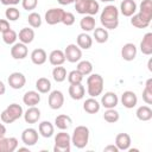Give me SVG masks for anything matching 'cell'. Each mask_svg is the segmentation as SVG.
I'll use <instances>...</instances> for the list:
<instances>
[{
  "label": "cell",
  "instance_id": "ab89813d",
  "mask_svg": "<svg viewBox=\"0 0 152 152\" xmlns=\"http://www.w3.org/2000/svg\"><path fill=\"white\" fill-rule=\"evenodd\" d=\"M17 39H18V33L12 28H10L8 31L2 33V40L7 45H13Z\"/></svg>",
  "mask_w": 152,
  "mask_h": 152
},
{
  "label": "cell",
  "instance_id": "3957f363",
  "mask_svg": "<svg viewBox=\"0 0 152 152\" xmlns=\"http://www.w3.org/2000/svg\"><path fill=\"white\" fill-rule=\"evenodd\" d=\"M89 135H90V132L87 126H83V125L77 126L72 132L71 144L76 148H84L89 142Z\"/></svg>",
  "mask_w": 152,
  "mask_h": 152
},
{
  "label": "cell",
  "instance_id": "bcb514c9",
  "mask_svg": "<svg viewBox=\"0 0 152 152\" xmlns=\"http://www.w3.org/2000/svg\"><path fill=\"white\" fill-rule=\"evenodd\" d=\"M10 28H11V26H10L8 20L7 19H0V32L4 33L6 31H8Z\"/></svg>",
  "mask_w": 152,
  "mask_h": 152
},
{
  "label": "cell",
  "instance_id": "8992f818",
  "mask_svg": "<svg viewBox=\"0 0 152 152\" xmlns=\"http://www.w3.org/2000/svg\"><path fill=\"white\" fill-rule=\"evenodd\" d=\"M71 146V137L65 131H61L55 137V146L53 152H70Z\"/></svg>",
  "mask_w": 152,
  "mask_h": 152
},
{
  "label": "cell",
  "instance_id": "277c9868",
  "mask_svg": "<svg viewBox=\"0 0 152 152\" xmlns=\"http://www.w3.org/2000/svg\"><path fill=\"white\" fill-rule=\"evenodd\" d=\"M23 114H24V110H23V107L20 104H18V103H11L10 106H7L2 110L0 118H1V121L4 124H12L15 120L20 119L23 116Z\"/></svg>",
  "mask_w": 152,
  "mask_h": 152
},
{
  "label": "cell",
  "instance_id": "836d02e7",
  "mask_svg": "<svg viewBox=\"0 0 152 152\" xmlns=\"http://www.w3.org/2000/svg\"><path fill=\"white\" fill-rule=\"evenodd\" d=\"M139 13L145 18L152 20V1L151 0H142L139 6Z\"/></svg>",
  "mask_w": 152,
  "mask_h": 152
},
{
  "label": "cell",
  "instance_id": "c3c4849f",
  "mask_svg": "<svg viewBox=\"0 0 152 152\" xmlns=\"http://www.w3.org/2000/svg\"><path fill=\"white\" fill-rule=\"evenodd\" d=\"M104 152H119V148L115 146V145H107L104 148H103Z\"/></svg>",
  "mask_w": 152,
  "mask_h": 152
},
{
  "label": "cell",
  "instance_id": "603a6c76",
  "mask_svg": "<svg viewBox=\"0 0 152 152\" xmlns=\"http://www.w3.org/2000/svg\"><path fill=\"white\" fill-rule=\"evenodd\" d=\"M46 59H48V55H46V52H45L44 49L38 48V49H34V50L31 52V61H32V63L36 64V65H42V64H44V63L46 62Z\"/></svg>",
  "mask_w": 152,
  "mask_h": 152
},
{
  "label": "cell",
  "instance_id": "ffe728a7",
  "mask_svg": "<svg viewBox=\"0 0 152 152\" xmlns=\"http://www.w3.org/2000/svg\"><path fill=\"white\" fill-rule=\"evenodd\" d=\"M23 116L27 124H36L40 119V110L36 106H32L27 108V110L23 114Z\"/></svg>",
  "mask_w": 152,
  "mask_h": 152
},
{
  "label": "cell",
  "instance_id": "681fc988",
  "mask_svg": "<svg viewBox=\"0 0 152 152\" xmlns=\"http://www.w3.org/2000/svg\"><path fill=\"white\" fill-rule=\"evenodd\" d=\"M57 1H58V2L61 4V5H63V6H64V5H70V4H75V1H76V0H57Z\"/></svg>",
  "mask_w": 152,
  "mask_h": 152
},
{
  "label": "cell",
  "instance_id": "4316f807",
  "mask_svg": "<svg viewBox=\"0 0 152 152\" xmlns=\"http://www.w3.org/2000/svg\"><path fill=\"white\" fill-rule=\"evenodd\" d=\"M140 51L146 56L152 55V33L151 32H147L142 37V40L140 42Z\"/></svg>",
  "mask_w": 152,
  "mask_h": 152
},
{
  "label": "cell",
  "instance_id": "7402d4cb",
  "mask_svg": "<svg viewBox=\"0 0 152 152\" xmlns=\"http://www.w3.org/2000/svg\"><path fill=\"white\" fill-rule=\"evenodd\" d=\"M131 24L137 27V28H146L148 27V25L151 24V20L145 18L144 15H141L139 12L138 13H134L132 17H131Z\"/></svg>",
  "mask_w": 152,
  "mask_h": 152
},
{
  "label": "cell",
  "instance_id": "484cf974",
  "mask_svg": "<svg viewBox=\"0 0 152 152\" xmlns=\"http://www.w3.org/2000/svg\"><path fill=\"white\" fill-rule=\"evenodd\" d=\"M18 38H19V42L20 43H24V44H30L33 42L34 39V31L33 28L31 27H24L19 31L18 33Z\"/></svg>",
  "mask_w": 152,
  "mask_h": 152
},
{
  "label": "cell",
  "instance_id": "7bdbcfd3",
  "mask_svg": "<svg viewBox=\"0 0 152 152\" xmlns=\"http://www.w3.org/2000/svg\"><path fill=\"white\" fill-rule=\"evenodd\" d=\"M68 81L70 84H77V83H82L83 81V75L76 69V70H72L70 71L68 75Z\"/></svg>",
  "mask_w": 152,
  "mask_h": 152
},
{
  "label": "cell",
  "instance_id": "e575fe53",
  "mask_svg": "<svg viewBox=\"0 0 152 152\" xmlns=\"http://www.w3.org/2000/svg\"><path fill=\"white\" fill-rule=\"evenodd\" d=\"M93 31H94V38H95V40L97 43L103 44V43H106L108 40L109 33L104 27H95Z\"/></svg>",
  "mask_w": 152,
  "mask_h": 152
},
{
  "label": "cell",
  "instance_id": "60d3db41",
  "mask_svg": "<svg viewBox=\"0 0 152 152\" xmlns=\"http://www.w3.org/2000/svg\"><path fill=\"white\" fill-rule=\"evenodd\" d=\"M119 118H120L119 112L115 110L114 108H108V109L103 113V119H104V121H107V122H109V124L116 122V121L119 120Z\"/></svg>",
  "mask_w": 152,
  "mask_h": 152
},
{
  "label": "cell",
  "instance_id": "7dc6e473",
  "mask_svg": "<svg viewBox=\"0 0 152 152\" xmlns=\"http://www.w3.org/2000/svg\"><path fill=\"white\" fill-rule=\"evenodd\" d=\"M21 0H0V2L5 6H14V5H18Z\"/></svg>",
  "mask_w": 152,
  "mask_h": 152
},
{
  "label": "cell",
  "instance_id": "4dcf8cb0",
  "mask_svg": "<svg viewBox=\"0 0 152 152\" xmlns=\"http://www.w3.org/2000/svg\"><path fill=\"white\" fill-rule=\"evenodd\" d=\"M95 18L94 15H84L80 21V27L84 32H90L95 28Z\"/></svg>",
  "mask_w": 152,
  "mask_h": 152
},
{
  "label": "cell",
  "instance_id": "816d5d0a",
  "mask_svg": "<svg viewBox=\"0 0 152 152\" xmlns=\"http://www.w3.org/2000/svg\"><path fill=\"white\" fill-rule=\"evenodd\" d=\"M6 134V127L4 124H0V135H5Z\"/></svg>",
  "mask_w": 152,
  "mask_h": 152
},
{
  "label": "cell",
  "instance_id": "9c48e42d",
  "mask_svg": "<svg viewBox=\"0 0 152 152\" xmlns=\"http://www.w3.org/2000/svg\"><path fill=\"white\" fill-rule=\"evenodd\" d=\"M48 103L51 109H59L64 104V95L61 90H52L48 97Z\"/></svg>",
  "mask_w": 152,
  "mask_h": 152
},
{
  "label": "cell",
  "instance_id": "30bf717a",
  "mask_svg": "<svg viewBox=\"0 0 152 152\" xmlns=\"http://www.w3.org/2000/svg\"><path fill=\"white\" fill-rule=\"evenodd\" d=\"M18 148V139L14 137L6 138L0 135V152H14Z\"/></svg>",
  "mask_w": 152,
  "mask_h": 152
},
{
  "label": "cell",
  "instance_id": "74e56055",
  "mask_svg": "<svg viewBox=\"0 0 152 152\" xmlns=\"http://www.w3.org/2000/svg\"><path fill=\"white\" fill-rule=\"evenodd\" d=\"M83 76H88L93 71V64L89 61H78L77 68H76Z\"/></svg>",
  "mask_w": 152,
  "mask_h": 152
},
{
  "label": "cell",
  "instance_id": "e0dca14e",
  "mask_svg": "<svg viewBox=\"0 0 152 152\" xmlns=\"http://www.w3.org/2000/svg\"><path fill=\"white\" fill-rule=\"evenodd\" d=\"M137 46L133 43H126L121 49V57L124 58V61L131 62L137 57Z\"/></svg>",
  "mask_w": 152,
  "mask_h": 152
},
{
  "label": "cell",
  "instance_id": "11a10c76",
  "mask_svg": "<svg viewBox=\"0 0 152 152\" xmlns=\"http://www.w3.org/2000/svg\"><path fill=\"white\" fill-rule=\"evenodd\" d=\"M102 2H112V1H115V0H101Z\"/></svg>",
  "mask_w": 152,
  "mask_h": 152
},
{
  "label": "cell",
  "instance_id": "db71d44e",
  "mask_svg": "<svg viewBox=\"0 0 152 152\" xmlns=\"http://www.w3.org/2000/svg\"><path fill=\"white\" fill-rule=\"evenodd\" d=\"M19 151H28V147H19Z\"/></svg>",
  "mask_w": 152,
  "mask_h": 152
},
{
  "label": "cell",
  "instance_id": "d6a6232c",
  "mask_svg": "<svg viewBox=\"0 0 152 152\" xmlns=\"http://www.w3.org/2000/svg\"><path fill=\"white\" fill-rule=\"evenodd\" d=\"M135 115L140 121H148L152 119V109L148 106H140L137 109Z\"/></svg>",
  "mask_w": 152,
  "mask_h": 152
},
{
  "label": "cell",
  "instance_id": "ba28073f",
  "mask_svg": "<svg viewBox=\"0 0 152 152\" xmlns=\"http://www.w3.org/2000/svg\"><path fill=\"white\" fill-rule=\"evenodd\" d=\"M64 12H65L64 10L58 8V7L57 8H50L46 11L44 19H45L46 24H49V25L59 24V23H62V18H63Z\"/></svg>",
  "mask_w": 152,
  "mask_h": 152
},
{
  "label": "cell",
  "instance_id": "f1b7e54d",
  "mask_svg": "<svg viewBox=\"0 0 152 152\" xmlns=\"http://www.w3.org/2000/svg\"><path fill=\"white\" fill-rule=\"evenodd\" d=\"M76 43H77V46H78L80 49L88 50V49H90L91 45H93V38H91L88 33L82 32V33H80V34L77 36Z\"/></svg>",
  "mask_w": 152,
  "mask_h": 152
},
{
  "label": "cell",
  "instance_id": "8d00e7d4",
  "mask_svg": "<svg viewBox=\"0 0 152 152\" xmlns=\"http://www.w3.org/2000/svg\"><path fill=\"white\" fill-rule=\"evenodd\" d=\"M142 100L146 104H152V78H148L145 83V88L142 90Z\"/></svg>",
  "mask_w": 152,
  "mask_h": 152
},
{
  "label": "cell",
  "instance_id": "cb8c5ba5",
  "mask_svg": "<svg viewBox=\"0 0 152 152\" xmlns=\"http://www.w3.org/2000/svg\"><path fill=\"white\" fill-rule=\"evenodd\" d=\"M49 62L51 65H62L64 62H65V55H64V51L59 50V49H56V50H52L49 55Z\"/></svg>",
  "mask_w": 152,
  "mask_h": 152
},
{
  "label": "cell",
  "instance_id": "f546056e",
  "mask_svg": "<svg viewBox=\"0 0 152 152\" xmlns=\"http://www.w3.org/2000/svg\"><path fill=\"white\" fill-rule=\"evenodd\" d=\"M38 132L44 138H50L55 133V126L50 121H42L38 126Z\"/></svg>",
  "mask_w": 152,
  "mask_h": 152
},
{
  "label": "cell",
  "instance_id": "4fadbf2b",
  "mask_svg": "<svg viewBox=\"0 0 152 152\" xmlns=\"http://www.w3.org/2000/svg\"><path fill=\"white\" fill-rule=\"evenodd\" d=\"M27 53H28V50H27V46L26 44L24 43H14L11 48V56L14 58V59H24L27 57Z\"/></svg>",
  "mask_w": 152,
  "mask_h": 152
},
{
  "label": "cell",
  "instance_id": "f5cc1de1",
  "mask_svg": "<svg viewBox=\"0 0 152 152\" xmlns=\"http://www.w3.org/2000/svg\"><path fill=\"white\" fill-rule=\"evenodd\" d=\"M147 69H148L150 71H152V58H150L148 62H147Z\"/></svg>",
  "mask_w": 152,
  "mask_h": 152
},
{
  "label": "cell",
  "instance_id": "83f0119b",
  "mask_svg": "<svg viewBox=\"0 0 152 152\" xmlns=\"http://www.w3.org/2000/svg\"><path fill=\"white\" fill-rule=\"evenodd\" d=\"M72 124V120L69 115L66 114H61V115H57L56 119H55V126L61 129V131H65L68 129Z\"/></svg>",
  "mask_w": 152,
  "mask_h": 152
},
{
  "label": "cell",
  "instance_id": "ee69618b",
  "mask_svg": "<svg viewBox=\"0 0 152 152\" xmlns=\"http://www.w3.org/2000/svg\"><path fill=\"white\" fill-rule=\"evenodd\" d=\"M62 23L65 26H71L75 23V15L71 12H64L63 18H62Z\"/></svg>",
  "mask_w": 152,
  "mask_h": 152
},
{
  "label": "cell",
  "instance_id": "52a82bcc",
  "mask_svg": "<svg viewBox=\"0 0 152 152\" xmlns=\"http://www.w3.org/2000/svg\"><path fill=\"white\" fill-rule=\"evenodd\" d=\"M64 55L65 61L70 63H76L82 58V49H80L76 44H69L64 50Z\"/></svg>",
  "mask_w": 152,
  "mask_h": 152
},
{
  "label": "cell",
  "instance_id": "9a60e30c",
  "mask_svg": "<svg viewBox=\"0 0 152 152\" xmlns=\"http://www.w3.org/2000/svg\"><path fill=\"white\" fill-rule=\"evenodd\" d=\"M121 103L125 108H134L138 103V97L135 95L134 91H131V90H126L122 93L121 95Z\"/></svg>",
  "mask_w": 152,
  "mask_h": 152
},
{
  "label": "cell",
  "instance_id": "b9f144b4",
  "mask_svg": "<svg viewBox=\"0 0 152 152\" xmlns=\"http://www.w3.org/2000/svg\"><path fill=\"white\" fill-rule=\"evenodd\" d=\"M5 17L7 20L10 21H15L20 18V12L17 7H13V6H10L6 11H5Z\"/></svg>",
  "mask_w": 152,
  "mask_h": 152
},
{
  "label": "cell",
  "instance_id": "5b68a950",
  "mask_svg": "<svg viewBox=\"0 0 152 152\" xmlns=\"http://www.w3.org/2000/svg\"><path fill=\"white\" fill-rule=\"evenodd\" d=\"M75 10L78 14L95 15L100 10V5L96 0H76Z\"/></svg>",
  "mask_w": 152,
  "mask_h": 152
},
{
  "label": "cell",
  "instance_id": "8fae6325",
  "mask_svg": "<svg viewBox=\"0 0 152 152\" xmlns=\"http://www.w3.org/2000/svg\"><path fill=\"white\" fill-rule=\"evenodd\" d=\"M38 131L30 127V128H25L21 133V141L26 145V146H33L37 144L38 141Z\"/></svg>",
  "mask_w": 152,
  "mask_h": 152
},
{
  "label": "cell",
  "instance_id": "d4e9b609",
  "mask_svg": "<svg viewBox=\"0 0 152 152\" xmlns=\"http://www.w3.org/2000/svg\"><path fill=\"white\" fill-rule=\"evenodd\" d=\"M101 108V103L95 97H89L83 103V109L88 114H96Z\"/></svg>",
  "mask_w": 152,
  "mask_h": 152
},
{
  "label": "cell",
  "instance_id": "ac0fdd59",
  "mask_svg": "<svg viewBox=\"0 0 152 152\" xmlns=\"http://www.w3.org/2000/svg\"><path fill=\"white\" fill-rule=\"evenodd\" d=\"M40 93L36 91V90H28L24 94L23 96V102L24 104H26L27 107H32V106H37L40 102Z\"/></svg>",
  "mask_w": 152,
  "mask_h": 152
},
{
  "label": "cell",
  "instance_id": "44dd1931",
  "mask_svg": "<svg viewBox=\"0 0 152 152\" xmlns=\"http://www.w3.org/2000/svg\"><path fill=\"white\" fill-rule=\"evenodd\" d=\"M69 95L72 100H82L86 94V88L82 86V83H77V84H70L69 87Z\"/></svg>",
  "mask_w": 152,
  "mask_h": 152
},
{
  "label": "cell",
  "instance_id": "f6af8a7d",
  "mask_svg": "<svg viewBox=\"0 0 152 152\" xmlns=\"http://www.w3.org/2000/svg\"><path fill=\"white\" fill-rule=\"evenodd\" d=\"M38 0H21V6L26 11H32L37 7Z\"/></svg>",
  "mask_w": 152,
  "mask_h": 152
},
{
  "label": "cell",
  "instance_id": "2e32d148",
  "mask_svg": "<svg viewBox=\"0 0 152 152\" xmlns=\"http://www.w3.org/2000/svg\"><path fill=\"white\" fill-rule=\"evenodd\" d=\"M137 4L134 0H122L120 4V13L124 17H132L134 13H137Z\"/></svg>",
  "mask_w": 152,
  "mask_h": 152
},
{
  "label": "cell",
  "instance_id": "f35d334b",
  "mask_svg": "<svg viewBox=\"0 0 152 152\" xmlns=\"http://www.w3.org/2000/svg\"><path fill=\"white\" fill-rule=\"evenodd\" d=\"M27 21H28V25L32 28H38L42 25V17L37 12H31L27 17Z\"/></svg>",
  "mask_w": 152,
  "mask_h": 152
},
{
  "label": "cell",
  "instance_id": "d6986e66",
  "mask_svg": "<svg viewBox=\"0 0 152 152\" xmlns=\"http://www.w3.org/2000/svg\"><path fill=\"white\" fill-rule=\"evenodd\" d=\"M131 137L128 133H119L115 137V146L119 148V151H126L131 146Z\"/></svg>",
  "mask_w": 152,
  "mask_h": 152
},
{
  "label": "cell",
  "instance_id": "7a4b0ae2",
  "mask_svg": "<svg viewBox=\"0 0 152 152\" xmlns=\"http://www.w3.org/2000/svg\"><path fill=\"white\" fill-rule=\"evenodd\" d=\"M103 77L100 74H90L87 78V91L90 97H96L103 91Z\"/></svg>",
  "mask_w": 152,
  "mask_h": 152
},
{
  "label": "cell",
  "instance_id": "d590c367",
  "mask_svg": "<svg viewBox=\"0 0 152 152\" xmlns=\"http://www.w3.org/2000/svg\"><path fill=\"white\" fill-rule=\"evenodd\" d=\"M52 78L56 82H63L66 78V69L62 65H56L52 70Z\"/></svg>",
  "mask_w": 152,
  "mask_h": 152
},
{
  "label": "cell",
  "instance_id": "6da1fadb",
  "mask_svg": "<svg viewBox=\"0 0 152 152\" xmlns=\"http://www.w3.org/2000/svg\"><path fill=\"white\" fill-rule=\"evenodd\" d=\"M100 21L106 30H115L119 25V10L114 5H107L100 14Z\"/></svg>",
  "mask_w": 152,
  "mask_h": 152
},
{
  "label": "cell",
  "instance_id": "5bb4252c",
  "mask_svg": "<svg viewBox=\"0 0 152 152\" xmlns=\"http://www.w3.org/2000/svg\"><path fill=\"white\" fill-rule=\"evenodd\" d=\"M118 103H119V97L113 91H107L101 97V104L106 109H108V108H115L118 106Z\"/></svg>",
  "mask_w": 152,
  "mask_h": 152
},
{
  "label": "cell",
  "instance_id": "7c38bea8",
  "mask_svg": "<svg viewBox=\"0 0 152 152\" xmlns=\"http://www.w3.org/2000/svg\"><path fill=\"white\" fill-rule=\"evenodd\" d=\"M8 84L12 89H21L26 83V77L19 71H14L8 76Z\"/></svg>",
  "mask_w": 152,
  "mask_h": 152
},
{
  "label": "cell",
  "instance_id": "f907efd6",
  "mask_svg": "<svg viewBox=\"0 0 152 152\" xmlns=\"http://www.w3.org/2000/svg\"><path fill=\"white\" fill-rule=\"evenodd\" d=\"M6 93V86L4 84L2 81H0V95H4Z\"/></svg>",
  "mask_w": 152,
  "mask_h": 152
},
{
  "label": "cell",
  "instance_id": "1f68e13d",
  "mask_svg": "<svg viewBox=\"0 0 152 152\" xmlns=\"http://www.w3.org/2000/svg\"><path fill=\"white\" fill-rule=\"evenodd\" d=\"M36 88L40 94H46L51 90V82L46 77H39L36 81Z\"/></svg>",
  "mask_w": 152,
  "mask_h": 152
}]
</instances>
